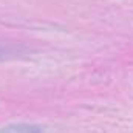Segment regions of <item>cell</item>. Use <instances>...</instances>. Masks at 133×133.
I'll use <instances>...</instances> for the list:
<instances>
[{"label":"cell","mask_w":133,"mask_h":133,"mask_svg":"<svg viewBox=\"0 0 133 133\" xmlns=\"http://www.w3.org/2000/svg\"><path fill=\"white\" fill-rule=\"evenodd\" d=\"M0 133H43V130L34 124H14L2 129Z\"/></svg>","instance_id":"cell-1"},{"label":"cell","mask_w":133,"mask_h":133,"mask_svg":"<svg viewBox=\"0 0 133 133\" xmlns=\"http://www.w3.org/2000/svg\"><path fill=\"white\" fill-rule=\"evenodd\" d=\"M16 51L14 50H9V48H5V46H0V61L6 59L8 56H12Z\"/></svg>","instance_id":"cell-2"}]
</instances>
